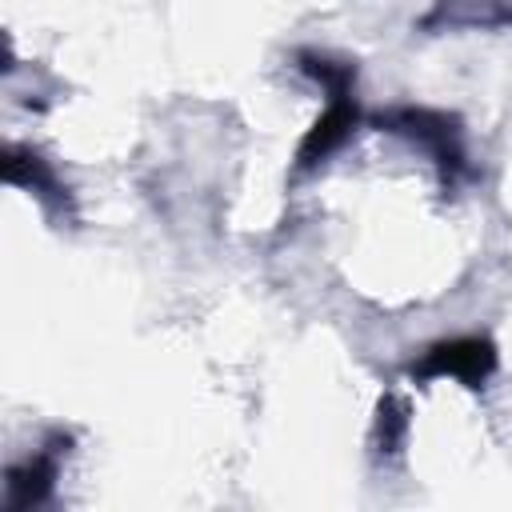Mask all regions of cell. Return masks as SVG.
<instances>
[{
    "label": "cell",
    "mask_w": 512,
    "mask_h": 512,
    "mask_svg": "<svg viewBox=\"0 0 512 512\" xmlns=\"http://www.w3.org/2000/svg\"><path fill=\"white\" fill-rule=\"evenodd\" d=\"M400 432H404V408L388 396L380 404V420H376V444H380V452H396Z\"/></svg>",
    "instance_id": "277c9868"
},
{
    "label": "cell",
    "mask_w": 512,
    "mask_h": 512,
    "mask_svg": "<svg viewBox=\"0 0 512 512\" xmlns=\"http://www.w3.org/2000/svg\"><path fill=\"white\" fill-rule=\"evenodd\" d=\"M4 176H8L12 184H24V188L40 192L44 200H64V192H60L56 176H52V172L44 168V160H40V156H32V152L8 148V156H4Z\"/></svg>",
    "instance_id": "3957f363"
},
{
    "label": "cell",
    "mask_w": 512,
    "mask_h": 512,
    "mask_svg": "<svg viewBox=\"0 0 512 512\" xmlns=\"http://www.w3.org/2000/svg\"><path fill=\"white\" fill-rule=\"evenodd\" d=\"M56 468H60V440H56L52 448H44V452L20 460V464L8 472V496H4V504H8L12 512L40 504V500L52 492Z\"/></svg>",
    "instance_id": "7a4b0ae2"
},
{
    "label": "cell",
    "mask_w": 512,
    "mask_h": 512,
    "mask_svg": "<svg viewBox=\"0 0 512 512\" xmlns=\"http://www.w3.org/2000/svg\"><path fill=\"white\" fill-rule=\"evenodd\" d=\"M492 368H496V352H492L488 340H480V336H456V340L432 344L420 356V364H412V376L416 380L452 376V380H464L468 388H480Z\"/></svg>",
    "instance_id": "6da1fadb"
}]
</instances>
